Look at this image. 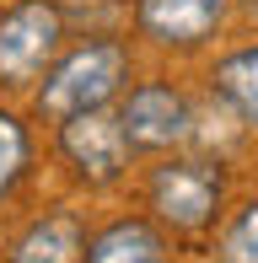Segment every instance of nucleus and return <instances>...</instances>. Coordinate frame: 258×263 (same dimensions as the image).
<instances>
[{
	"instance_id": "nucleus-1",
	"label": "nucleus",
	"mask_w": 258,
	"mask_h": 263,
	"mask_svg": "<svg viewBox=\"0 0 258 263\" xmlns=\"http://www.w3.org/2000/svg\"><path fill=\"white\" fill-rule=\"evenodd\" d=\"M129 70H135L129 43H119L113 32H86L81 43H65L60 59L43 70L32 102H38V113L49 124L76 118L86 107H113L129 86Z\"/></svg>"
},
{
	"instance_id": "nucleus-2",
	"label": "nucleus",
	"mask_w": 258,
	"mask_h": 263,
	"mask_svg": "<svg viewBox=\"0 0 258 263\" xmlns=\"http://www.w3.org/2000/svg\"><path fill=\"white\" fill-rule=\"evenodd\" d=\"M70 16L60 0H11L0 11V86H32L60 59Z\"/></svg>"
},
{
	"instance_id": "nucleus-3",
	"label": "nucleus",
	"mask_w": 258,
	"mask_h": 263,
	"mask_svg": "<svg viewBox=\"0 0 258 263\" xmlns=\"http://www.w3.org/2000/svg\"><path fill=\"white\" fill-rule=\"evenodd\" d=\"M220 199H226V177H220V161L205 156H172L151 172V210H156L161 226L172 231H205L220 215Z\"/></svg>"
},
{
	"instance_id": "nucleus-4",
	"label": "nucleus",
	"mask_w": 258,
	"mask_h": 263,
	"mask_svg": "<svg viewBox=\"0 0 258 263\" xmlns=\"http://www.w3.org/2000/svg\"><path fill=\"white\" fill-rule=\"evenodd\" d=\"M54 129H60V156L76 166V177L86 188H113L129 172L135 145L119 124V107H86L76 118H60Z\"/></svg>"
},
{
	"instance_id": "nucleus-5",
	"label": "nucleus",
	"mask_w": 258,
	"mask_h": 263,
	"mask_svg": "<svg viewBox=\"0 0 258 263\" xmlns=\"http://www.w3.org/2000/svg\"><path fill=\"white\" fill-rule=\"evenodd\" d=\"M113 107L135 151H178L183 140H194V102L172 81H135Z\"/></svg>"
},
{
	"instance_id": "nucleus-6",
	"label": "nucleus",
	"mask_w": 258,
	"mask_h": 263,
	"mask_svg": "<svg viewBox=\"0 0 258 263\" xmlns=\"http://www.w3.org/2000/svg\"><path fill=\"white\" fill-rule=\"evenodd\" d=\"M231 16V0H135V27L156 49H205L220 38Z\"/></svg>"
},
{
	"instance_id": "nucleus-7",
	"label": "nucleus",
	"mask_w": 258,
	"mask_h": 263,
	"mask_svg": "<svg viewBox=\"0 0 258 263\" xmlns=\"http://www.w3.org/2000/svg\"><path fill=\"white\" fill-rule=\"evenodd\" d=\"M86 258V231H81L76 215H43L11 247V263H81Z\"/></svg>"
},
{
	"instance_id": "nucleus-8",
	"label": "nucleus",
	"mask_w": 258,
	"mask_h": 263,
	"mask_svg": "<svg viewBox=\"0 0 258 263\" xmlns=\"http://www.w3.org/2000/svg\"><path fill=\"white\" fill-rule=\"evenodd\" d=\"M210 86L226 102V113H237V124L258 129V43H242V49L220 54L215 70H210Z\"/></svg>"
},
{
	"instance_id": "nucleus-9",
	"label": "nucleus",
	"mask_w": 258,
	"mask_h": 263,
	"mask_svg": "<svg viewBox=\"0 0 258 263\" xmlns=\"http://www.w3.org/2000/svg\"><path fill=\"white\" fill-rule=\"evenodd\" d=\"M86 263H167V236L151 220H113L86 242Z\"/></svg>"
},
{
	"instance_id": "nucleus-10",
	"label": "nucleus",
	"mask_w": 258,
	"mask_h": 263,
	"mask_svg": "<svg viewBox=\"0 0 258 263\" xmlns=\"http://www.w3.org/2000/svg\"><path fill=\"white\" fill-rule=\"evenodd\" d=\"M32 166V140H27V124H22L11 107H0V199L16 194V183L27 177Z\"/></svg>"
},
{
	"instance_id": "nucleus-11",
	"label": "nucleus",
	"mask_w": 258,
	"mask_h": 263,
	"mask_svg": "<svg viewBox=\"0 0 258 263\" xmlns=\"http://www.w3.org/2000/svg\"><path fill=\"white\" fill-rule=\"evenodd\" d=\"M220 263H258V199L237 210V220L220 236Z\"/></svg>"
},
{
	"instance_id": "nucleus-12",
	"label": "nucleus",
	"mask_w": 258,
	"mask_h": 263,
	"mask_svg": "<svg viewBox=\"0 0 258 263\" xmlns=\"http://www.w3.org/2000/svg\"><path fill=\"white\" fill-rule=\"evenodd\" d=\"M253 11H258V0H253Z\"/></svg>"
}]
</instances>
